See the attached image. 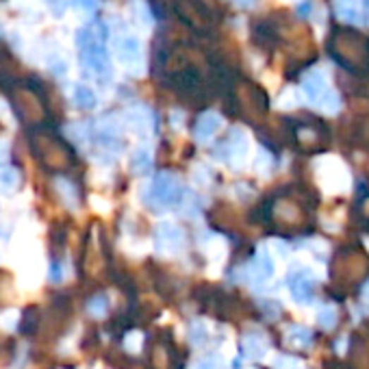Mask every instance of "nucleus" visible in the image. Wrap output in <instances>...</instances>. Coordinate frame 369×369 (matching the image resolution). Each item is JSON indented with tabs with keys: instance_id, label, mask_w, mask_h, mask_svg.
<instances>
[{
	"instance_id": "f257e3e1",
	"label": "nucleus",
	"mask_w": 369,
	"mask_h": 369,
	"mask_svg": "<svg viewBox=\"0 0 369 369\" xmlns=\"http://www.w3.org/2000/svg\"><path fill=\"white\" fill-rule=\"evenodd\" d=\"M328 50L337 63L350 70L369 68V40L356 28L337 26L328 37Z\"/></svg>"
},
{
	"instance_id": "f03ea898",
	"label": "nucleus",
	"mask_w": 369,
	"mask_h": 369,
	"mask_svg": "<svg viewBox=\"0 0 369 369\" xmlns=\"http://www.w3.org/2000/svg\"><path fill=\"white\" fill-rule=\"evenodd\" d=\"M104 40H107V28L100 22L83 28V31L78 33L80 59L96 74L109 72V56H107V50H104Z\"/></svg>"
},
{
	"instance_id": "7ed1b4c3",
	"label": "nucleus",
	"mask_w": 369,
	"mask_h": 369,
	"mask_svg": "<svg viewBox=\"0 0 369 369\" xmlns=\"http://www.w3.org/2000/svg\"><path fill=\"white\" fill-rule=\"evenodd\" d=\"M183 198V189L176 176L172 174H159L155 176L152 185H150V200L157 207H174Z\"/></svg>"
},
{
	"instance_id": "20e7f679",
	"label": "nucleus",
	"mask_w": 369,
	"mask_h": 369,
	"mask_svg": "<svg viewBox=\"0 0 369 369\" xmlns=\"http://www.w3.org/2000/svg\"><path fill=\"white\" fill-rule=\"evenodd\" d=\"M317 172H320V183L332 193L344 191L348 187V172L341 161L326 159L317 165Z\"/></svg>"
},
{
	"instance_id": "39448f33",
	"label": "nucleus",
	"mask_w": 369,
	"mask_h": 369,
	"mask_svg": "<svg viewBox=\"0 0 369 369\" xmlns=\"http://www.w3.org/2000/svg\"><path fill=\"white\" fill-rule=\"evenodd\" d=\"M313 287H315V280L313 276L308 274V270L300 267L296 274H291L289 278V289H291V296L296 302L300 304H308L310 298H313Z\"/></svg>"
},
{
	"instance_id": "423d86ee",
	"label": "nucleus",
	"mask_w": 369,
	"mask_h": 369,
	"mask_svg": "<svg viewBox=\"0 0 369 369\" xmlns=\"http://www.w3.org/2000/svg\"><path fill=\"white\" fill-rule=\"evenodd\" d=\"M302 92L306 94V98L310 102H322L326 96H328V78L322 70H313V72H308L304 78H302Z\"/></svg>"
},
{
	"instance_id": "0eeeda50",
	"label": "nucleus",
	"mask_w": 369,
	"mask_h": 369,
	"mask_svg": "<svg viewBox=\"0 0 369 369\" xmlns=\"http://www.w3.org/2000/svg\"><path fill=\"white\" fill-rule=\"evenodd\" d=\"M239 98L243 102V109L248 113H254V116H261V113H265V107H267V98H265V92L259 90L257 85H241L239 87Z\"/></svg>"
},
{
	"instance_id": "6e6552de",
	"label": "nucleus",
	"mask_w": 369,
	"mask_h": 369,
	"mask_svg": "<svg viewBox=\"0 0 369 369\" xmlns=\"http://www.w3.org/2000/svg\"><path fill=\"white\" fill-rule=\"evenodd\" d=\"M157 241H159L161 248H165V250H169V252H179V250H183V246H185V235H183L181 229H176V226H172V224L165 222V224L159 226Z\"/></svg>"
},
{
	"instance_id": "1a4fd4ad",
	"label": "nucleus",
	"mask_w": 369,
	"mask_h": 369,
	"mask_svg": "<svg viewBox=\"0 0 369 369\" xmlns=\"http://www.w3.org/2000/svg\"><path fill=\"white\" fill-rule=\"evenodd\" d=\"M222 128V118L217 113H205V116L198 118L195 122V137L198 139H211L217 131Z\"/></svg>"
},
{
	"instance_id": "9d476101",
	"label": "nucleus",
	"mask_w": 369,
	"mask_h": 369,
	"mask_svg": "<svg viewBox=\"0 0 369 369\" xmlns=\"http://www.w3.org/2000/svg\"><path fill=\"white\" fill-rule=\"evenodd\" d=\"M118 50V56H120V61H124L126 66L131 63H137L139 61V56H141V46L135 37H122L116 46Z\"/></svg>"
},
{
	"instance_id": "9b49d317",
	"label": "nucleus",
	"mask_w": 369,
	"mask_h": 369,
	"mask_svg": "<svg viewBox=\"0 0 369 369\" xmlns=\"http://www.w3.org/2000/svg\"><path fill=\"white\" fill-rule=\"evenodd\" d=\"M126 122L128 126L137 133V135H148L150 133V124H152V118L146 109H133L126 113Z\"/></svg>"
},
{
	"instance_id": "f8f14e48",
	"label": "nucleus",
	"mask_w": 369,
	"mask_h": 369,
	"mask_svg": "<svg viewBox=\"0 0 369 369\" xmlns=\"http://www.w3.org/2000/svg\"><path fill=\"white\" fill-rule=\"evenodd\" d=\"M276 272V265H274V259L267 248H261L257 252V259H254V274H257L259 280H267L272 278Z\"/></svg>"
},
{
	"instance_id": "ddd939ff",
	"label": "nucleus",
	"mask_w": 369,
	"mask_h": 369,
	"mask_svg": "<svg viewBox=\"0 0 369 369\" xmlns=\"http://www.w3.org/2000/svg\"><path fill=\"white\" fill-rule=\"evenodd\" d=\"M226 148H229L231 159H246L248 155V139L241 131H231V137L226 139Z\"/></svg>"
},
{
	"instance_id": "4468645a",
	"label": "nucleus",
	"mask_w": 369,
	"mask_h": 369,
	"mask_svg": "<svg viewBox=\"0 0 369 369\" xmlns=\"http://www.w3.org/2000/svg\"><path fill=\"white\" fill-rule=\"evenodd\" d=\"M337 11L350 22H358L363 20V0H337Z\"/></svg>"
},
{
	"instance_id": "2eb2a0df",
	"label": "nucleus",
	"mask_w": 369,
	"mask_h": 369,
	"mask_svg": "<svg viewBox=\"0 0 369 369\" xmlns=\"http://www.w3.org/2000/svg\"><path fill=\"white\" fill-rule=\"evenodd\" d=\"M265 352H267V344L263 341L261 337H257V334H248V337L243 339V354H246V358L257 361V358H261Z\"/></svg>"
},
{
	"instance_id": "dca6fc26",
	"label": "nucleus",
	"mask_w": 369,
	"mask_h": 369,
	"mask_svg": "<svg viewBox=\"0 0 369 369\" xmlns=\"http://www.w3.org/2000/svg\"><path fill=\"white\" fill-rule=\"evenodd\" d=\"M16 102H18V107H20L22 113H28L31 118H40L37 113H40L42 109H40V102L35 100L33 94H28V92L20 90V92H16Z\"/></svg>"
},
{
	"instance_id": "f3484780",
	"label": "nucleus",
	"mask_w": 369,
	"mask_h": 369,
	"mask_svg": "<svg viewBox=\"0 0 369 369\" xmlns=\"http://www.w3.org/2000/svg\"><path fill=\"white\" fill-rule=\"evenodd\" d=\"M131 165L137 174H148L150 167H152V159H150V152L148 148H137L133 159H131Z\"/></svg>"
},
{
	"instance_id": "a211bd4d",
	"label": "nucleus",
	"mask_w": 369,
	"mask_h": 369,
	"mask_svg": "<svg viewBox=\"0 0 369 369\" xmlns=\"http://www.w3.org/2000/svg\"><path fill=\"white\" fill-rule=\"evenodd\" d=\"M289 344L291 346H298V348H306L310 346V341H313V332H310L308 328H302V326H294L287 334Z\"/></svg>"
},
{
	"instance_id": "6ab92c4d",
	"label": "nucleus",
	"mask_w": 369,
	"mask_h": 369,
	"mask_svg": "<svg viewBox=\"0 0 369 369\" xmlns=\"http://www.w3.org/2000/svg\"><path fill=\"white\" fill-rule=\"evenodd\" d=\"M74 102L80 109H94L96 107V94L90 87H76L74 92Z\"/></svg>"
},
{
	"instance_id": "aec40b11",
	"label": "nucleus",
	"mask_w": 369,
	"mask_h": 369,
	"mask_svg": "<svg viewBox=\"0 0 369 369\" xmlns=\"http://www.w3.org/2000/svg\"><path fill=\"white\" fill-rule=\"evenodd\" d=\"M207 337H209V332H207V326H205L202 322H193V324H191L189 339H191L193 346H202V344L207 341Z\"/></svg>"
},
{
	"instance_id": "412c9836",
	"label": "nucleus",
	"mask_w": 369,
	"mask_h": 369,
	"mask_svg": "<svg viewBox=\"0 0 369 369\" xmlns=\"http://www.w3.org/2000/svg\"><path fill=\"white\" fill-rule=\"evenodd\" d=\"M317 324L322 328H332L337 324V310L332 306H324L320 308V313H317Z\"/></svg>"
},
{
	"instance_id": "4be33fe9",
	"label": "nucleus",
	"mask_w": 369,
	"mask_h": 369,
	"mask_svg": "<svg viewBox=\"0 0 369 369\" xmlns=\"http://www.w3.org/2000/svg\"><path fill=\"white\" fill-rule=\"evenodd\" d=\"M219 365H222L219 356L217 354H211V356H205V358L198 361L193 365V369H219Z\"/></svg>"
},
{
	"instance_id": "5701e85b",
	"label": "nucleus",
	"mask_w": 369,
	"mask_h": 369,
	"mask_svg": "<svg viewBox=\"0 0 369 369\" xmlns=\"http://www.w3.org/2000/svg\"><path fill=\"white\" fill-rule=\"evenodd\" d=\"M0 183H3L5 187H16L18 185V172L11 167L0 169Z\"/></svg>"
},
{
	"instance_id": "b1692460",
	"label": "nucleus",
	"mask_w": 369,
	"mask_h": 369,
	"mask_svg": "<svg viewBox=\"0 0 369 369\" xmlns=\"http://www.w3.org/2000/svg\"><path fill=\"white\" fill-rule=\"evenodd\" d=\"M107 306H109L107 298H104V296H96V298L90 302V313H94V315H102L104 310H107Z\"/></svg>"
},
{
	"instance_id": "393cba45",
	"label": "nucleus",
	"mask_w": 369,
	"mask_h": 369,
	"mask_svg": "<svg viewBox=\"0 0 369 369\" xmlns=\"http://www.w3.org/2000/svg\"><path fill=\"white\" fill-rule=\"evenodd\" d=\"M322 107H324V111H328V113H332V111H337L339 109V96L337 94H332V92H328V96L320 102Z\"/></svg>"
},
{
	"instance_id": "a878e982",
	"label": "nucleus",
	"mask_w": 369,
	"mask_h": 369,
	"mask_svg": "<svg viewBox=\"0 0 369 369\" xmlns=\"http://www.w3.org/2000/svg\"><path fill=\"white\" fill-rule=\"evenodd\" d=\"M276 369H302V365H300V361H296V358L280 356L278 363H276Z\"/></svg>"
},
{
	"instance_id": "bb28decb",
	"label": "nucleus",
	"mask_w": 369,
	"mask_h": 369,
	"mask_svg": "<svg viewBox=\"0 0 369 369\" xmlns=\"http://www.w3.org/2000/svg\"><path fill=\"white\" fill-rule=\"evenodd\" d=\"M139 346H141V334H139V332H133V334L126 339V348H128L131 352H137Z\"/></svg>"
},
{
	"instance_id": "cd10ccee",
	"label": "nucleus",
	"mask_w": 369,
	"mask_h": 369,
	"mask_svg": "<svg viewBox=\"0 0 369 369\" xmlns=\"http://www.w3.org/2000/svg\"><path fill=\"white\" fill-rule=\"evenodd\" d=\"M270 165H272V157H270L267 152H263V150H261L259 161H257V169H259V172H261V169H265V172H267Z\"/></svg>"
},
{
	"instance_id": "c85d7f7f",
	"label": "nucleus",
	"mask_w": 369,
	"mask_h": 369,
	"mask_svg": "<svg viewBox=\"0 0 369 369\" xmlns=\"http://www.w3.org/2000/svg\"><path fill=\"white\" fill-rule=\"evenodd\" d=\"M74 5L87 9V11H94L96 9V0H74Z\"/></svg>"
},
{
	"instance_id": "c756f323",
	"label": "nucleus",
	"mask_w": 369,
	"mask_h": 369,
	"mask_svg": "<svg viewBox=\"0 0 369 369\" xmlns=\"http://www.w3.org/2000/svg\"><path fill=\"white\" fill-rule=\"evenodd\" d=\"M5 155H7V146L0 144V159H5Z\"/></svg>"
},
{
	"instance_id": "7c9ffc66",
	"label": "nucleus",
	"mask_w": 369,
	"mask_h": 369,
	"mask_svg": "<svg viewBox=\"0 0 369 369\" xmlns=\"http://www.w3.org/2000/svg\"><path fill=\"white\" fill-rule=\"evenodd\" d=\"M276 248H278V252H280V254H287V248H285V243H278Z\"/></svg>"
},
{
	"instance_id": "2f4dec72",
	"label": "nucleus",
	"mask_w": 369,
	"mask_h": 369,
	"mask_svg": "<svg viewBox=\"0 0 369 369\" xmlns=\"http://www.w3.org/2000/svg\"><path fill=\"white\" fill-rule=\"evenodd\" d=\"M363 296H365V300L369 302V282H367V287H365V291H363Z\"/></svg>"
}]
</instances>
